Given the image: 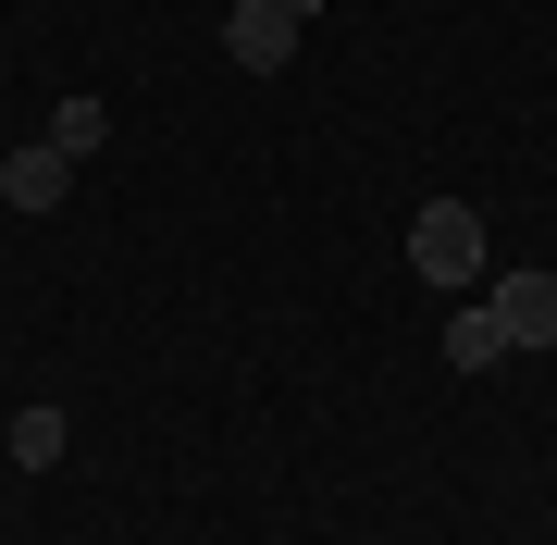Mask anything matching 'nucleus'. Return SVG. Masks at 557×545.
I'll return each mask as SVG.
<instances>
[{
	"label": "nucleus",
	"instance_id": "nucleus-1",
	"mask_svg": "<svg viewBox=\"0 0 557 545\" xmlns=\"http://www.w3.org/2000/svg\"><path fill=\"white\" fill-rule=\"evenodd\" d=\"M409 273H434V285H483V211L471 199H434L409 223Z\"/></svg>",
	"mask_w": 557,
	"mask_h": 545
},
{
	"label": "nucleus",
	"instance_id": "nucleus-2",
	"mask_svg": "<svg viewBox=\"0 0 557 545\" xmlns=\"http://www.w3.org/2000/svg\"><path fill=\"white\" fill-rule=\"evenodd\" d=\"M223 62H236V75H285V62H298V13H285V0H236V13H223Z\"/></svg>",
	"mask_w": 557,
	"mask_h": 545
},
{
	"label": "nucleus",
	"instance_id": "nucleus-3",
	"mask_svg": "<svg viewBox=\"0 0 557 545\" xmlns=\"http://www.w3.org/2000/svg\"><path fill=\"white\" fill-rule=\"evenodd\" d=\"M483 310H496L508 347H557V273H496V298H483Z\"/></svg>",
	"mask_w": 557,
	"mask_h": 545
},
{
	"label": "nucleus",
	"instance_id": "nucleus-4",
	"mask_svg": "<svg viewBox=\"0 0 557 545\" xmlns=\"http://www.w3.org/2000/svg\"><path fill=\"white\" fill-rule=\"evenodd\" d=\"M62 186H75V162H62L50 137H25V149H0V199H13V211H62Z\"/></svg>",
	"mask_w": 557,
	"mask_h": 545
},
{
	"label": "nucleus",
	"instance_id": "nucleus-5",
	"mask_svg": "<svg viewBox=\"0 0 557 545\" xmlns=\"http://www.w3.org/2000/svg\"><path fill=\"white\" fill-rule=\"evenodd\" d=\"M446 360H458V372H496V360H508L496 310H458V323H446Z\"/></svg>",
	"mask_w": 557,
	"mask_h": 545
},
{
	"label": "nucleus",
	"instance_id": "nucleus-6",
	"mask_svg": "<svg viewBox=\"0 0 557 545\" xmlns=\"http://www.w3.org/2000/svg\"><path fill=\"white\" fill-rule=\"evenodd\" d=\"M62 446H75V422H62V409H13V459H25V471H50Z\"/></svg>",
	"mask_w": 557,
	"mask_h": 545
},
{
	"label": "nucleus",
	"instance_id": "nucleus-7",
	"mask_svg": "<svg viewBox=\"0 0 557 545\" xmlns=\"http://www.w3.org/2000/svg\"><path fill=\"white\" fill-rule=\"evenodd\" d=\"M100 137H112V112H100V100H62V112H50V149H62V162H87Z\"/></svg>",
	"mask_w": 557,
	"mask_h": 545
},
{
	"label": "nucleus",
	"instance_id": "nucleus-8",
	"mask_svg": "<svg viewBox=\"0 0 557 545\" xmlns=\"http://www.w3.org/2000/svg\"><path fill=\"white\" fill-rule=\"evenodd\" d=\"M285 13H298V25H310V13H322V0H285Z\"/></svg>",
	"mask_w": 557,
	"mask_h": 545
}]
</instances>
